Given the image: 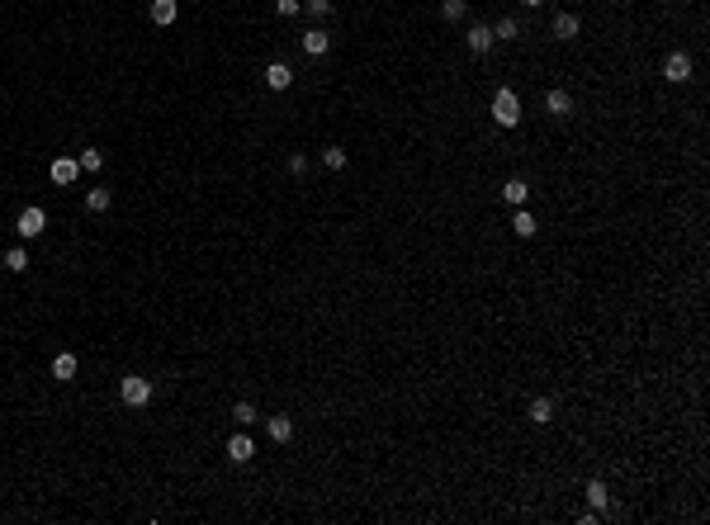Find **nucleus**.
Returning a JSON list of instances; mask_svg holds the SVG:
<instances>
[{
  "label": "nucleus",
  "instance_id": "obj_8",
  "mask_svg": "<svg viewBox=\"0 0 710 525\" xmlns=\"http://www.w3.org/2000/svg\"><path fill=\"white\" fill-rule=\"evenodd\" d=\"M251 454H256V440H251V436H233V440H228V459H233V464H251Z\"/></svg>",
  "mask_w": 710,
  "mask_h": 525
},
{
  "label": "nucleus",
  "instance_id": "obj_18",
  "mask_svg": "<svg viewBox=\"0 0 710 525\" xmlns=\"http://www.w3.org/2000/svg\"><path fill=\"white\" fill-rule=\"evenodd\" d=\"M554 38H578V15H554Z\"/></svg>",
  "mask_w": 710,
  "mask_h": 525
},
{
  "label": "nucleus",
  "instance_id": "obj_3",
  "mask_svg": "<svg viewBox=\"0 0 710 525\" xmlns=\"http://www.w3.org/2000/svg\"><path fill=\"white\" fill-rule=\"evenodd\" d=\"M43 227H48V213H43V209H24L19 218H15V232L24 236V241H33Z\"/></svg>",
  "mask_w": 710,
  "mask_h": 525
},
{
  "label": "nucleus",
  "instance_id": "obj_25",
  "mask_svg": "<svg viewBox=\"0 0 710 525\" xmlns=\"http://www.w3.org/2000/svg\"><path fill=\"white\" fill-rule=\"evenodd\" d=\"M303 10H308L313 19H327V15H332V0H303Z\"/></svg>",
  "mask_w": 710,
  "mask_h": 525
},
{
  "label": "nucleus",
  "instance_id": "obj_15",
  "mask_svg": "<svg viewBox=\"0 0 710 525\" xmlns=\"http://www.w3.org/2000/svg\"><path fill=\"white\" fill-rule=\"evenodd\" d=\"M176 15H180V10H176V0H152V24L166 28V24H176Z\"/></svg>",
  "mask_w": 710,
  "mask_h": 525
},
{
  "label": "nucleus",
  "instance_id": "obj_14",
  "mask_svg": "<svg viewBox=\"0 0 710 525\" xmlns=\"http://www.w3.org/2000/svg\"><path fill=\"white\" fill-rule=\"evenodd\" d=\"M76 171H81V161H76V157H57V161H53V180H57V184H71V180H76Z\"/></svg>",
  "mask_w": 710,
  "mask_h": 525
},
{
  "label": "nucleus",
  "instance_id": "obj_13",
  "mask_svg": "<svg viewBox=\"0 0 710 525\" xmlns=\"http://www.w3.org/2000/svg\"><path fill=\"white\" fill-rule=\"evenodd\" d=\"M526 417L535 421V426H545V421H554V397H530Z\"/></svg>",
  "mask_w": 710,
  "mask_h": 525
},
{
  "label": "nucleus",
  "instance_id": "obj_11",
  "mask_svg": "<svg viewBox=\"0 0 710 525\" xmlns=\"http://www.w3.org/2000/svg\"><path fill=\"white\" fill-rule=\"evenodd\" d=\"M265 436L275 445H285V440H294V421L289 417H265Z\"/></svg>",
  "mask_w": 710,
  "mask_h": 525
},
{
  "label": "nucleus",
  "instance_id": "obj_21",
  "mask_svg": "<svg viewBox=\"0 0 710 525\" xmlns=\"http://www.w3.org/2000/svg\"><path fill=\"white\" fill-rule=\"evenodd\" d=\"M233 421H237V426H251V421H261V417H256V407H251V402H237V407H233Z\"/></svg>",
  "mask_w": 710,
  "mask_h": 525
},
{
  "label": "nucleus",
  "instance_id": "obj_16",
  "mask_svg": "<svg viewBox=\"0 0 710 525\" xmlns=\"http://www.w3.org/2000/svg\"><path fill=\"white\" fill-rule=\"evenodd\" d=\"M5 270H10V275H24V270H28V251H24V246H10V251H5Z\"/></svg>",
  "mask_w": 710,
  "mask_h": 525
},
{
  "label": "nucleus",
  "instance_id": "obj_28",
  "mask_svg": "<svg viewBox=\"0 0 710 525\" xmlns=\"http://www.w3.org/2000/svg\"><path fill=\"white\" fill-rule=\"evenodd\" d=\"M275 10L280 15H298V0H275Z\"/></svg>",
  "mask_w": 710,
  "mask_h": 525
},
{
  "label": "nucleus",
  "instance_id": "obj_29",
  "mask_svg": "<svg viewBox=\"0 0 710 525\" xmlns=\"http://www.w3.org/2000/svg\"><path fill=\"white\" fill-rule=\"evenodd\" d=\"M526 5H545V0H526Z\"/></svg>",
  "mask_w": 710,
  "mask_h": 525
},
{
  "label": "nucleus",
  "instance_id": "obj_17",
  "mask_svg": "<svg viewBox=\"0 0 710 525\" xmlns=\"http://www.w3.org/2000/svg\"><path fill=\"white\" fill-rule=\"evenodd\" d=\"M53 379H62V384H67V379H76V355H71V350L53 360Z\"/></svg>",
  "mask_w": 710,
  "mask_h": 525
},
{
  "label": "nucleus",
  "instance_id": "obj_26",
  "mask_svg": "<svg viewBox=\"0 0 710 525\" xmlns=\"http://www.w3.org/2000/svg\"><path fill=\"white\" fill-rule=\"evenodd\" d=\"M516 33H521L516 19H498V38H516Z\"/></svg>",
  "mask_w": 710,
  "mask_h": 525
},
{
  "label": "nucleus",
  "instance_id": "obj_9",
  "mask_svg": "<svg viewBox=\"0 0 710 525\" xmlns=\"http://www.w3.org/2000/svg\"><path fill=\"white\" fill-rule=\"evenodd\" d=\"M502 199H507V204H516V209H526V199H530V184L521 180V175H512V180L502 184Z\"/></svg>",
  "mask_w": 710,
  "mask_h": 525
},
{
  "label": "nucleus",
  "instance_id": "obj_27",
  "mask_svg": "<svg viewBox=\"0 0 710 525\" xmlns=\"http://www.w3.org/2000/svg\"><path fill=\"white\" fill-rule=\"evenodd\" d=\"M303 171H308V157H303V152H294V157H289V175H303Z\"/></svg>",
  "mask_w": 710,
  "mask_h": 525
},
{
  "label": "nucleus",
  "instance_id": "obj_1",
  "mask_svg": "<svg viewBox=\"0 0 710 525\" xmlns=\"http://www.w3.org/2000/svg\"><path fill=\"white\" fill-rule=\"evenodd\" d=\"M493 123H498V128H516V123H521V100H516V90H498V95H493Z\"/></svg>",
  "mask_w": 710,
  "mask_h": 525
},
{
  "label": "nucleus",
  "instance_id": "obj_4",
  "mask_svg": "<svg viewBox=\"0 0 710 525\" xmlns=\"http://www.w3.org/2000/svg\"><path fill=\"white\" fill-rule=\"evenodd\" d=\"M582 492H587V506H592L597 516H616V506H611V492H606V483H602V478H592V483H587Z\"/></svg>",
  "mask_w": 710,
  "mask_h": 525
},
{
  "label": "nucleus",
  "instance_id": "obj_10",
  "mask_svg": "<svg viewBox=\"0 0 710 525\" xmlns=\"http://www.w3.org/2000/svg\"><path fill=\"white\" fill-rule=\"evenodd\" d=\"M327 48H332V33H327V28H308V33H303V53L308 57H322Z\"/></svg>",
  "mask_w": 710,
  "mask_h": 525
},
{
  "label": "nucleus",
  "instance_id": "obj_2",
  "mask_svg": "<svg viewBox=\"0 0 710 525\" xmlns=\"http://www.w3.org/2000/svg\"><path fill=\"white\" fill-rule=\"evenodd\" d=\"M119 397H124L128 407H147V402H152V384H147V379H137V374H128V379L119 384Z\"/></svg>",
  "mask_w": 710,
  "mask_h": 525
},
{
  "label": "nucleus",
  "instance_id": "obj_19",
  "mask_svg": "<svg viewBox=\"0 0 710 525\" xmlns=\"http://www.w3.org/2000/svg\"><path fill=\"white\" fill-rule=\"evenodd\" d=\"M109 204H114V194H109V189H90V194H85V209H90V213H105Z\"/></svg>",
  "mask_w": 710,
  "mask_h": 525
},
{
  "label": "nucleus",
  "instance_id": "obj_12",
  "mask_svg": "<svg viewBox=\"0 0 710 525\" xmlns=\"http://www.w3.org/2000/svg\"><path fill=\"white\" fill-rule=\"evenodd\" d=\"M545 109H550L554 119H564V114H573V95L568 90H550L545 95Z\"/></svg>",
  "mask_w": 710,
  "mask_h": 525
},
{
  "label": "nucleus",
  "instance_id": "obj_22",
  "mask_svg": "<svg viewBox=\"0 0 710 525\" xmlns=\"http://www.w3.org/2000/svg\"><path fill=\"white\" fill-rule=\"evenodd\" d=\"M441 15H446V19H464L469 5H464V0H441Z\"/></svg>",
  "mask_w": 710,
  "mask_h": 525
},
{
  "label": "nucleus",
  "instance_id": "obj_5",
  "mask_svg": "<svg viewBox=\"0 0 710 525\" xmlns=\"http://www.w3.org/2000/svg\"><path fill=\"white\" fill-rule=\"evenodd\" d=\"M663 76L673 80V85L691 80V57H686V53H668V62H663Z\"/></svg>",
  "mask_w": 710,
  "mask_h": 525
},
{
  "label": "nucleus",
  "instance_id": "obj_23",
  "mask_svg": "<svg viewBox=\"0 0 710 525\" xmlns=\"http://www.w3.org/2000/svg\"><path fill=\"white\" fill-rule=\"evenodd\" d=\"M81 171H100V166H105V157H100V152H95V147H85V152H81Z\"/></svg>",
  "mask_w": 710,
  "mask_h": 525
},
{
  "label": "nucleus",
  "instance_id": "obj_24",
  "mask_svg": "<svg viewBox=\"0 0 710 525\" xmlns=\"http://www.w3.org/2000/svg\"><path fill=\"white\" fill-rule=\"evenodd\" d=\"M322 166H327V171H341V166H346V152H341V147H327V152H322Z\"/></svg>",
  "mask_w": 710,
  "mask_h": 525
},
{
  "label": "nucleus",
  "instance_id": "obj_6",
  "mask_svg": "<svg viewBox=\"0 0 710 525\" xmlns=\"http://www.w3.org/2000/svg\"><path fill=\"white\" fill-rule=\"evenodd\" d=\"M265 85H270V90H289L294 85L289 62H270V67H265Z\"/></svg>",
  "mask_w": 710,
  "mask_h": 525
},
{
  "label": "nucleus",
  "instance_id": "obj_7",
  "mask_svg": "<svg viewBox=\"0 0 710 525\" xmlns=\"http://www.w3.org/2000/svg\"><path fill=\"white\" fill-rule=\"evenodd\" d=\"M464 43H469V53L483 57V53H493V43H498V38H493V28H488V24H473Z\"/></svg>",
  "mask_w": 710,
  "mask_h": 525
},
{
  "label": "nucleus",
  "instance_id": "obj_20",
  "mask_svg": "<svg viewBox=\"0 0 710 525\" xmlns=\"http://www.w3.org/2000/svg\"><path fill=\"white\" fill-rule=\"evenodd\" d=\"M512 232H516V236H535V218H530V213L521 209L516 218H512Z\"/></svg>",
  "mask_w": 710,
  "mask_h": 525
}]
</instances>
